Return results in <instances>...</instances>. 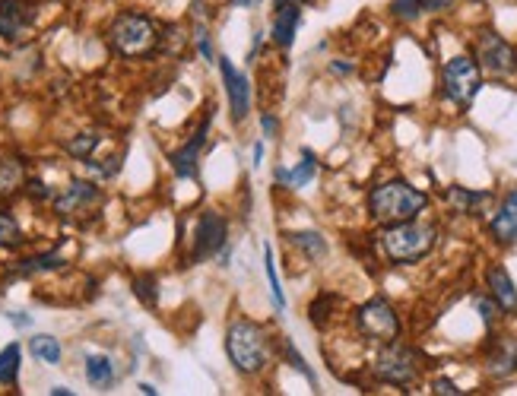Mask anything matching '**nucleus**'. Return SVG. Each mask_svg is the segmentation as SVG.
<instances>
[{
    "mask_svg": "<svg viewBox=\"0 0 517 396\" xmlns=\"http://www.w3.org/2000/svg\"><path fill=\"white\" fill-rule=\"evenodd\" d=\"M264 270H267V279H270V292H273V301L276 305H286V295L280 289V276H276V263H273V251H270V244H264Z\"/></svg>",
    "mask_w": 517,
    "mask_h": 396,
    "instance_id": "nucleus-26",
    "label": "nucleus"
},
{
    "mask_svg": "<svg viewBox=\"0 0 517 396\" xmlns=\"http://www.w3.org/2000/svg\"><path fill=\"white\" fill-rule=\"evenodd\" d=\"M432 387H435V393H438V396H457V393H460V390H457V384H454V381H448V377H438V381H435Z\"/></svg>",
    "mask_w": 517,
    "mask_h": 396,
    "instance_id": "nucleus-32",
    "label": "nucleus"
},
{
    "mask_svg": "<svg viewBox=\"0 0 517 396\" xmlns=\"http://www.w3.org/2000/svg\"><path fill=\"white\" fill-rule=\"evenodd\" d=\"M96 146H99V137H96V134H83V137H77V140L67 143V153L86 162V159H92V153H96Z\"/></svg>",
    "mask_w": 517,
    "mask_h": 396,
    "instance_id": "nucleus-27",
    "label": "nucleus"
},
{
    "mask_svg": "<svg viewBox=\"0 0 517 396\" xmlns=\"http://www.w3.org/2000/svg\"><path fill=\"white\" fill-rule=\"evenodd\" d=\"M283 349H286V358H289V365H292V368H299V371H302V374L308 377V381H315V374H311V368L305 365V358H302L299 352H295V346L289 343V339H283Z\"/></svg>",
    "mask_w": 517,
    "mask_h": 396,
    "instance_id": "nucleus-31",
    "label": "nucleus"
},
{
    "mask_svg": "<svg viewBox=\"0 0 517 396\" xmlns=\"http://www.w3.org/2000/svg\"><path fill=\"white\" fill-rule=\"evenodd\" d=\"M102 203V191L89 181H70V187L64 194L54 197V210L64 219H80L86 213H92Z\"/></svg>",
    "mask_w": 517,
    "mask_h": 396,
    "instance_id": "nucleus-8",
    "label": "nucleus"
},
{
    "mask_svg": "<svg viewBox=\"0 0 517 396\" xmlns=\"http://www.w3.org/2000/svg\"><path fill=\"white\" fill-rule=\"evenodd\" d=\"M476 4H479V0H476Z\"/></svg>",
    "mask_w": 517,
    "mask_h": 396,
    "instance_id": "nucleus-41",
    "label": "nucleus"
},
{
    "mask_svg": "<svg viewBox=\"0 0 517 396\" xmlns=\"http://www.w3.org/2000/svg\"><path fill=\"white\" fill-rule=\"evenodd\" d=\"M492 235L502 244H517V191L508 194V200L502 203V210L492 219Z\"/></svg>",
    "mask_w": 517,
    "mask_h": 396,
    "instance_id": "nucleus-14",
    "label": "nucleus"
},
{
    "mask_svg": "<svg viewBox=\"0 0 517 396\" xmlns=\"http://www.w3.org/2000/svg\"><path fill=\"white\" fill-rule=\"evenodd\" d=\"M86 381L92 387H112L115 384L112 358H105V355H86Z\"/></svg>",
    "mask_w": 517,
    "mask_h": 396,
    "instance_id": "nucleus-18",
    "label": "nucleus"
},
{
    "mask_svg": "<svg viewBox=\"0 0 517 396\" xmlns=\"http://www.w3.org/2000/svg\"><path fill=\"white\" fill-rule=\"evenodd\" d=\"M495 311H498V305H492V301H479V314H483L486 324H492V320H495Z\"/></svg>",
    "mask_w": 517,
    "mask_h": 396,
    "instance_id": "nucleus-33",
    "label": "nucleus"
},
{
    "mask_svg": "<svg viewBox=\"0 0 517 396\" xmlns=\"http://www.w3.org/2000/svg\"><path fill=\"white\" fill-rule=\"evenodd\" d=\"M441 83H445V96L460 105V108H467L473 99H476V92L479 86H483V73H479V67L470 61V58H451L445 64V73H441Z\"/></svg>",
    "mask_w": 517,
    "mask_h": 396,
    "instance_id": "nucleus-5",
    "label": "nucleus"
},
{
    "mask_svg": "<svg viewBox=\"0 0 517 396\" xmlns=\"http://www.w3.org/2000/svg\"><path fill=\"white\" fill-rule=\"evenodd\" d=\"M426 194L416 191L413 184L406 181H387L381 187H375L372 197H368V206H372V216L384 225H397V222H410L416 219L422 210H426Z\"/></svg>",
    "mask_w": 517,
    "mask_h": 396,
    "instance_id": "nucleus-1",
    "label": "nucleus"
},
{
    "mask_svg": "<svg viewBox=\"0 0 517 396\" xmlns=\"http://www.w3.org/2000/svg\"><path fill=\"white\" fill-rule=\"evenodd\" d=\"M23 181H26L23 162H16V159H0V197H10Z\"/></svg>",
    "mask_w": 517,
    "mask_h": 396,
    "instance_id": "nucleus-19",
    "label": "nucleus"
},
{
    "mask_svg": "<svg viewBox=\"0 0 517 396\" xmlns=\"http://www.w3.org/2000/svg\"><path fill=\"white\" fill-rule=\"evenodd\" d=\"M32 10L26 4H20V0H7V4H0V35L4 39H23L26 29L32 26Z\"/></svg>",
    "mask_w": 517,
    "mask_h": 396,
    "instance_id": "nucleus-12",
    "label": "nucleus"
},
{
    "mask_svg": "<svg viewBox=\"0 0 517 396\" xmlns=\"http://www.w3.org/2000/svg\"><path fill=\"white\" fill-rule=\"evenodd\" d=\"M391 10H394V16H400V20L410 23V20H416V16H419L422 0H394Z\"/></svg>",
    "mask_w": 517,
    "mask_h": 396,
    "instance_id": "nucleus-30",
    "label": "nucleus"
},
{
    "mask_svg": "<svg viewBox=\"0 0 517 396\" xmlns=\"http://www.w3.org/2000/svg\"><path fill=\"white\" fill-rule=\"evenodd\" d=\"M140 390H143L146 396H156V387H150V384H140Z\"/></svg>",
    "mask_w": 517,
    "mask_h": 396,
    "instance_id": "nucleus-39",
    "label": "nucleus"
},
{
    "mask_svg": "<svg viewBox=\"0 0 517 396\" xmlns=\"http://www.w3.org/2000/svg\"><path fill=\"white\" fill-rule=\"evenodd\" d=\"M207 130H210V118H203V124L197 127V134L172 156V168H175L178 178H191L194 175L197 159H200V149H203V143H207Z\"/></svg>",
    "mask_w": 517,
    "mask_h": 396,
    "instance_id": "nucleus-13",
    "label": "nucleus"
},
{
    "mask_svg": "<svg viewBox=\"0 0 517 396\" xmlns=\"http://www.w3.org/2000/svg\"><path fill=\"white\" fill-rule=\"evenodd\" d=\"M514 371H517V343H514V339H502V343H498L492 349V355H489V374L508 377Z\"/></svg>",
    "mask_w": 517,
    "mask_h": 396,
    "instance_id": "nucleus-17",
    "label": "nucleus"
},
{
    "mask_svg": "<svg viewBox=\"0 0 517 396\" xmlns=\"http://www.w3.org/2000/svg\"><path fill=\"white\" fill-rule=\"evenodd\" d=\"M10 320H13L16 327H26L29 324V317H23V314H10Z\"/></svg>",
    "mask_w": 517,
    "mask_h": 396,
    "instance_id": "nucleus-36",
    "label": "nucleus"
},
{
    "mask_svg": "<svg viewBox=\"0 0 517 396\" xmlns=\"http://www.w3.org/2000/svg\"><path fill=\"white\" fill-rule=\"evenodd\" d=\"M489 289H492V298H495V305L502 308V311H517V289H514V282L511 276L502 270V267H492L489 270Z\"/></svg>",
    "mask_w": 517,
    "mask_h": 396,
    "instance_id": "nucleus-16",
    "label": "nucleus"
},
{
    "mask_svg": "<svg viewBox=\"0 0 517 396\" xmlns=\"http://www.w3.org/2000/svg\"><path fill=\"white\" fill-rule=\"evenodd\" d=\"M448 7H451V0H422V10H432V13L448 10Z\"/></svg>",
    "mask_w": 517,
    "mask_h": 396,
    "instance_id": "nucleus-34",
    "label": "nucleus"
},
{
    "mask_svg": "<svg viewBox=\"0 0 517 396\" xmlns=\"http://www.w3.org/2000/svg\"><path fill=\"white\" fill-rule=\"evenodd\" d=\"M435 248V229L422 222H397L384 232V251L394 263H416Z\"/></svg>",
    "mask_w": 517,
    "mask_h": 396,
    "instance_id": "nucleus-2",
    "label": "nucleus"
},
{
    "mask_svg": "<svg viewBox=\"0 0 517 396\" xmlns=\"http://www.w3.org/2000/svg\"><path fill=\"white\" fill-rule=\"evenodd\" d=\"M315 172H318L315 156L305 153V156H302V162H299V168H292V172H276V178L286 181L289 187H305L311 178H315Z\"/></svg>",
    "mask_w": 517,
    "mask_h": 396,
    "instance_id": "nucleus-21",
    "label": "nucleus"
},
{
    "mask_svg": "<svg viewBox=\"0 0 517 396\" xmlns=\"http://www.w3.org/2000/svg\"><path fill=\"white\" fill-rule=\"evenodd\" d=\"M299 4H276V20H273V39L280 48H289L295 39V29H299Z\"/></svg>",
    "mask_w": 517,
    "mask_h": 396,
    "instance_id": "nucleus-15",
    "label": "nucleus"
},
{
    "mask_svg": "<svg viewBox=\"0 0 517 396\" xmlns=\"http://www.w3.org/2000/svg\"><path fill=\"white\" fill-rule=\"evenodd\" d=\"M51 393H54V396H70V393H73V390H67V387H54V390H51Z\"/></svg>",
    "mask_w": 517,
    "mask_h": 396,
    "instance_id": "nucleus-38",
    "label": "nucleus"
},
{
    "mask_svg": "<svg viewBox=\"0 0 517 396\" xmlns=\"http://www.w3.org/2000/svg\"><path fill=\"white\" fill-rule=\"evenodd\" d=\"M261 127H264L267 137H276V118H273V115H264V118H261Z\"/></svg>",
    "mask_w": 517,
    "mask_h": 396,
    "instance_id": "nucleus-35",
    "label": "nucleus"
},
{
    "mask_svg": "<svg viewBox=\"0 0 517 396\" xmlns=\"http://www.w3.org/2000/svg\"><path fill=\"white\" fill-rule=\"evenodd\" d=\"M448 197H451V203L457 206V210H464V213H470L473 206H479V203L489 200V194H470V191H464V187H454V191H451Z\"/></svg>",
    "mask_w": 517,
    "mask_h": 396,
    "instance_id": "nucleus-28",
    "label": "nucleus"
},
{
    "mask_svg": "<svg viewBox=\"0 0 517 396\" xmlns=\"http://www.w3.org/2000/svg\"><path fill=\"white\" fill-rule=\"evenodd\" d=\"M232 4H235V7H254L257 0H232Z\"/></svg>",
    "mask_w": 517,
    "mask_h": 396,
    "instance_id": "nucleus-37",
    "label": "nucleus"
},
{
    "mask_svg": "<svg viewBox=\"0 0 517 396\" xmlns=\"http://www.w3.org/2000/svg\"><path fill=\"white\" fill-rule=\"evenodd\" d=\"M476 54H479V64H483L489 73H495V77H508V73L517 70V54H514V48L505 39H498V35L489 32V29L479 35Z\"/></svg>",
    "mask_w": 517,
    "mask_h": 396,
    "instance_id": "nucleus-9",
    "label": "nucleus"
},
{
    "mask_svg": "<svg viewBox=\"0 0 517 396\" xmlns=\"http://www.w3.org/2000/svg\"><path fill=\"white\" fill-rule=\"evenodd\" d=\"M16 374H20V346L10 343L0 352V384H16Z\"/></svg>",
    "mask_w": 517,
    "mask_h": 396,
    "instance_id": "nucleus-23",
    "label": "nucleus"
},
{
    "mask_svg": "<svg viewBox=\"0 0 517 396\" xmlns=\"http://www.w3.org/2000/svg\"><path fill=\"white\" fill-rule=\"evenodd\" d=\"M61 257L58 254H45V257H32V260H23L20 267V276H32V273H45V270H58L61 267Z\"/></svg>",
    "mask_w": 517,
    "mask_h": 396,
    "instance_id": "nucleus-25",
    "label": "nucleus"
},
{
    "mask_svg": "<svg viewBox=\"0 0 517 396\" xmlns=\"http://www.w3.org/2000/svg\"><path fill=\"white\" fill-rule=\"evenodd\" d=\"M219 70H223V80H226V92H229V105H232V121L242 124L251 111V86L248 77L242 70H235L229 58H219Z\"/></svg>",
    "mask_w": 517,
    "mask_h": 396,
    "instance_id": "nucleus-11",
    "label": "nucleus"
},
{
    "mask_svg": "<svg viewBox=\"0 0 517 396\" xmlns=\"http://www.w3.org/2000/svg\"><path fill=\"white\" fill-rule=\"evenodd\" d=\"M276 4H299V0H276Z\"/></svg>",
    "mask_w": 517,
    "mask_h": 396,
    "instance_id": "nucleus-40",
    "label": "nucleus"
},
{
    "mask_svg": "<svg viewBox=\"0 0 517 396\" xmlns=\"http://www.w3.org/2000/svg\"><path fill=\"white\" fill-rule=\"evenodd\" d=\"M20 241H23V232L20 225H16V219L0 213V248H16Z\"/></svg>",
    "mask_w": 517,
    "mask_h": 396,
    "instance_id": "nucleus-24",
    "label": "nucleus"
},
{
    "mask_svg": "<svg viewBox=\"0 0 517 396\" xmlns=\"http://www.w3.org/2000/svg\"><path fill=\"white\" fill-rule=\"evenodd\" d=\"M226 244V219L207 210L197 222V232H194V260H207L213 254H219V248Z\"/></svg>",
    "mask_w": 517,
    "mask_h": 396,
    "instance_id": "nucleus-10",
    "label": "nucleus"
},
{
    "mask_svg": "<svg viewBox=\"0 0 517 396\" xmlns=\"http://www.w3.org/2000/svg\"><path fill=\"white\" fill-rule=\"evenodd\" d=\"M226 352L232 358V365L245 374L261 371L267 362V343H264V330L251 324V320H238L226 333Z\"/></svg>",
    "mask_w": 517,
    "mask_h": 396,
    "instance_id": "nucleus-3",
    "label": "nucleus"
},
{
    "mask_svg": "<svg viewBox=\"0 0 517 396\" xmlns=\"http://www.w3.org/2000/svg\"><path fill=\"white\" fill-rule=\"evenodd\" d=\"M359 327H362L365 336L384 339V343H394L397 333H400V320H397L394 308L387 305V301L375 298V301H368V305L359 308Z\"/></svg>",
    "mask_w": 517,
    "mask_h": 396,
    "instance_id": "nucleus-7",
    "label": "nucleus"
},
{
    "mask_svg": "<svg viewBox=\"0 0 517 396\" xmlns=\"http://www.w3.org/2000/svg\"><path fill=\"white\" fill-rule=\"evenodd\" d=\"M156 42H159L156 26L146 16L124 13L112 26V45L124 58H143V54H150L156 48Z\"/></svg>",
    "mask_w": 517,
    "mask_h": 396,
    "instance_id": "nucleus-4",
    "label": "nucleus"
},
{
    "mask_svg": "<svg viewBox=\"0 0 517 396\" xmlns=\"http://www.w3.org/2000/svg\"><path fill=\"white\" fill-rule=\"evenodd\" d=\"M289 238H292V244H299L311 260H321L327 254V241L318 232H292Z\"/></svg>",
    "mask_w": 517,
    "mask_h": 396,
    "instance_id": "nucleus-22",
    "label": "nucleus"
},
{
    "mask_svg": "<svg viewBox=\"0 0 517 396\" xmlns=\"http://www.w3.org/2000/svg\"><path fill=\"white\" fill-rule=\"evenodd\" d=\"M375 374L381 377L384 384H397V387L413 384L416 374H419V355H416L413 349H406V346H397V343L387 346V349L378 355Z\"/></svg>",
    "mask_w": 517,
    "mask_h": 396,
    "instance_id": "nucleus-6",
    "label": "nucleus"
},
{
    "mask_svg": "<svg viewBox=\"0 0 517 396\" xmlns=\"http://www.w3.org/2000/svg\"><path fill=\"white\" fill-rule=\"evenodd\" d=\"M29 349H32V355L39 358V362H45V365H58V362H61V343H58L54 336H48V333L32 336V339H29Z\"/></svg>",
    "mask_w": 517,
    "mask_h": 396,
    "instance_id": "nucleus-20",
    "label": "nucleus"
},
{
    "mask_svg": "<svg viewBox=\"0 0 517 396\" xmlns=\"http://www.w3.org/2000/svg\"><path fill=\"white\" fill-rule=\"evenodd\" d=\"M134 289H137V298L140 301H146V305H156V298H159V292H156V279L153 276H143V279H134Z\"/></svg>",
    "mask_w": 517,
    "mask_h": 396,
    "instance_id": "nucleus-29",
    "label": "nucleus"
}]
</instances>
